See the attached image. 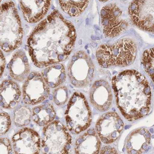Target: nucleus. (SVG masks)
I'll use <instances>...</instances> for the list:
<instances>
[{"label":"nucleus","instance_id":"nucleus-20","mask_svg":"<svg viewBox=\"0 0 154 154\" xmlns=\"http://www.w3.org/2000/svg\"><path fill=\"white\" fill-rule=\"evenodd\" d=\"M56 115L54 107L49 103L35 106L32 111L33 121L41 127L45 126L54 121Z\"/></svg>","mask_w":154,"mask_h":154},{"label":"nucleus","instance_id":"nucleus-3","mask_svg":"<svg viewBox=\"0 0 154 154\" xmlns=\"http://www.w3.org/2000/svg\"><path fill=\"white\" fill-rule=\"evenodd\" d=\"M24 31L18 9L14 2L7 1L0 5V48L10 52L20 47Z\"/></svg>","mask_w":154,"mask_h":154},{"label":"nucleus","instance_id":"nucleus-7","mask_svg":"<svg viewBox=\"0 0 154 154\" xmlns=\"http://www.w3.org/2000/svg\"><path fill=\"white\" fill-rule=\"evenodd\" d=\"M94 66L89 55L84 51H79L70 60L67 74L70 81L75 87L88 86L93 80Z\"/></svg>","mask_w":154,"mask_h":154},{"label":"nucleus","instance_id":"nucleus-14","mask_svg":"<svg viewBox=\"0 0 154 154\" xmlns=\"http://www.w3.org/2000/svg\"><path fill=\"white\" fill-rule=\"evenodd\" d=\"M20 9L28 23H36L46 16L50 8L51 0H19Z\"/></svg>","mask_w":154,"mask_h":154},{"label":"nucleus","instance_id":"nucleus-1","mask_svg":"<svg viewBox=\"0 0 154 154\" xmlns=\"http://www.w3.org/2000/svg\"><path fill=\"white\" fill-rule=\"evenodd\" d=\"M76 39L74 25L57 10L43 19L27 40L28 52L39 68L58 64L68 58Z\"/></svg>","mask_w":154,"mask_h":154},{"label":"nucleus","instance_id":"nucleus-8","mask_svg":"<svg viewBox=\"0 0 154 154\" xmlns=\"http://www.w3.org/2000/svg\"><path fill=\"white\" fill-rule=\"evenodd\" d=\"M100 20L103 32L108 38L119 36L128 26V22L122 18L121 9L115 4H109L102 8Z\"/></svg>","mask_w":154,"mask_h":154},{"label":"nucleus","instance_id":"nucleus-16","mask_svg":"<svg viewBox=\"0 0 154 154\" xmlns=\"http://www.w3.org/2000/svg\"><path fill=\"white\" fill-rule=\"evenodd\" d=\"M8 67L11 77L16 81H24L30 74V66L27 55L20 49L12 55Z\"/></svg>","mask_w":154,"mask_h":154},{"label":"nucleus","instance_id":"nucleus-21","mask_svg":"<svg viewBox=\"0 0 154 154\" xmlns=\"http://www.w3.org/2000/svg\"><path fill=\"white\" fill-rule=\"evenodd\" d=\"M61 8L71 17L79 16L86 10L90 0H58Z\"/></svg>","mask_w":154,"mask_h":154},{"label":"nucleus","instance_id":"nucleus-23","mask_svg":"<svg viewBox=\"0 0 154 154\" xmlns=\"http://www.w3.org/2000/svg\"><path fill=\"white\" fill-rule=\"evenodd\" d=\"M142 64L144 70L152 80L154 76V48L146 49L143 53Z\"/></svg>","mask_w":154,"mask_h":154},{"label":"nucleus","instance_id":"nucleus-24","mask_svg":"<svg viewBox=\"0 0 154 154\" xmlns=\"http://www.w3.org/2000/svg\"><path fill=\"white\" fill-rule=\"evenodd\" d=\"M68 98V90L66 86H58L53 93V99L54 103L58 106L65 104L67 101Z\"/></svg>","mask_w":154,"mask_h":154},{"label":"nucleus","instance_id":"nucleus-10","mask_svg":"<svg viewBox=\"0 0 154 154\" xmlns=\"http://www.w3.org/2000/svg\"><path fill=\"white\" fill-rule=\"evenodd\" d=\"M132 23L140 29L154 32V0H134L128 7Z\"/></svg>","mask_w":154,"mask_h":154},{"label":"nucleus","instance_id":"nucleus-26","mask_svg":"<svg viewBox=\"0 0 154 154\" xmlns=\"http://www.w3.org/2000/svg\"><path fill=\"white\" fill-rule=\"evenodd\" d=\"M11 142L7 137L0 138V154H12Z\"/></svg>","mask_w":154,"mask_h":154},{"label":"nucleus","instance_id":"nucleus-28","mask_svg":"<svg viewBox=\"0 0 154 154\" xmlns=\"http://www.w3.org/2000/svg\"><path fill=\"white\" fill-rule=\"evenodd\" d=\"M101 154H117L116 151L115 149L113 148H107V147H104L103 149L101 151Z\"/></svg>","mask_w":154,"mask_h":154},{"label":"nucleus","instance_id":"nucleus-13","mask_svg":"<svg viewBox=\"0 0 154 154\" xmlns=\"http://www.w3.org/2000/svg\"><path fill=\"white\" fill-rule=\"evenodd\" d=\"M91 103L100 112L108 111L113 100L112 89L107 82L96 81L92 85L90 93Z\"/></svg>","mask_w":154,"mask_h":154},{"label":"nucleus","instance_id":"nucleus-12","mask_svg":"<svg viewBox=\"0 0 154 154\" xmlns=\"http://www.w3.org/2000/svg\"><path fill=\"white\" fill-rule=\"evenodd\" d=\"M12 144L14 154H39L41 151L39 135L29 128H23L16 133L12 137Z\"/></svg>","mask_w":154,"mask_h":154},{"label":"nucleus","instance_id":"nucleus-6","mask_svg":"<svg viewBox=\"0 0 154 154\" xmlns=\"http://www.w3.org/2000/svg\"><path fill=\"white\" fill-rule=\"evenodd\" d=\"M72 142L69 130L60 121H53L44 127L41 144L43 154H68Z\"/></svg>","mask_w":154,"mask_h":154},{"label":"nucleus","instance_id":"nucleus-29","mask_svg":"<svg viewBox=\"0 0 154 154\" xmlns=\"http://www.w3.org/2000/svg\"><path fill=\"white\" fill-rule=\"evenodd\" d=\"M99 1L100 2H105L108 1L109 0H99Z\"/></svg>","mask_w":154,"mask_h":154},{"label":"nucleus","instance_id":"nucleus-27","mask_svg":"<svg viewBox=\"0 0 154 154\" xmlns=\"http://www.w3.org/2000/svg\"><path fill=\"white\" fill-rule=\"evenodd\" d=\"M6 66V60L2 51L0 50V78L4 73Z\"/></svg>","mask_w":154,"mask_h":154},{"label":"nucleus","instance_id":"nucleus-5","mask_svg":"<svg viewBox=\"0 0 154 154\" xmlns=\"http://www.w3.org/2000/svg\"><path fill=\"white\" fill-rule=\"evenodd\" d=\"M65 115L67 128L72 134H80L90 126L92 111L82 93L73 94L68 101Z\"/></svg>","mask_w":154,"mask_h":154},{"label":"nucleus","instance_id":"nucleus-17","mask_svg":"<svg viewBox=\"0 0 154 154\" xmlns=\"http://www.w3.org/2000/svg\"><path fill=\"white\" fill-rule=\"evenodd\" d=\"M21 93L18 84L6 80L0 85V106L6 109L16 107L21 99Z\"/></svg>","mask_w":154,"mask_h":154},{"label":"nucleus","instance_id":"nucleus-9","mask_svg":"<svg viewBox=\"0 0 154 154\" xmlns=\"http://www.w3.org/2000/svg\"><path fill=\"white\" fill-rule=\"evenodd\" d=\"M23 98L25 104L34 105L47 100L50 94V88L42 75L32 72L23 85Z\"/></svg>","mask_w":154,"mask_h":154},{"label":"nucleus","instance_id":"nucleus-4","mask_svg":"<svg viewBox=\"0 0 154 154\" xmlns=\"http://www.w3.org/2000/svg\"><path fill=\"white\" fill-rule=\"evenodd\" d=\"M137 54V46L130 38H123L113 44L100 45L96 51V59L103 68L131 65Z\"/></svg>","mask_w":154,"mask_h":154},{"label":"nucleus","instance_id":"nucleus-25","mask_svg":"<svg viewBox=\"0 0 154 154\" xmlns=\"http://www.w3.org/2000/svg\"><path fill=\"white\" fill-rule=\"evenodd\" d=\"M10 116L7 113L0 112V136L7 133L11 126Z\"/></svg>","mask_w":154,"mask_h":154},{"label":"nucleus","instance_id":"nucleus-22","mask_svg":"<svg viewBox=\"0 0 154 154\" xmlns=\"http://www.w3.org/2000/svg\"><path fill=\"white\" fill-rule=\"evenodd\" d=\"M32 118V113L29 108L22 106L16 109L14 113V121L19 127L29 125Z\"/></svg>","mask_w":154,"mask_h":154},{"label":"nucleus","instance_id":"nucleus-15","mask_svg":"<svg viewBox=\"0 0 154 154\" xmlns=\"http://www.w3.org/2000/svg\"><path fill=\"white\" fill-rule=\"evenodd\" d=\"M151 137L150 132L146 128H139L132 132L127 139V152L134 154L145 153L149 150Z\"/></svg>","mask_w":154,"mask_h":154},{"label":"nucleus","instance_id":"nucleus-30","mask_svg":"<svg viewBox=\"0 0 154 154\" xmlns=\"http://www.w3.org/2000/svg\"><path fill=\"white\" fill-rule=\"evenodd\" d=\"M2 1V0H0V4H1V3Z\"/></svg>","mask_w":154,"mask_h":154},{"label":"nucleus","instance_id":"nucleus-11","mask_svg":"<svg viewBox=\"0 0 154 154\" xmlns=\"http://www.w3.org/2000/svg\"><path fill=\"white\" fill-rule=\"evenodd\" d=\"M124 123L119 115L114 112L103 114L97 121L95 131L103 143L109 144L115 142L121 135Z\"/></svg>","mask_w":154,"mask_h":154},{"label":"nucleus","instance_id":"nucleus-19","mask_svg":"<svg viewBox=\"0 0 154 154\" xmlns=\"http://www.w3.org/2000/svg\"><path fill=\"white\" fill-rule=\"evenodd\" d=\"M41 75L46 84L52 88L63 84L66 77L65 67L60 63L48 66L42 71Z\"/></svg>","mask_w":154,"mask_h":154},{"label":"nucleus","instance_id":"nucleus-18","mask_svg":"<svg viewBox=\"0 0 154 154\" xmlns=\"http://www.w3.org/2000/svg\"><path fill=\"white\" fill-rule=\"evenodd\" d=\"M101 146L100 140L95 130L90 129L76 140L75 146V154H98Z\"/></svg>","mask_w":154,"mask_h":154},{"label":"nucleus","instance_id":"nucleus-2","mask_svg":"<svg viewBox=\"0 0 154 154\" xmlns=\"http://www.w3.org/2000/svg\"><path fill=\"white\" fill-rule=\"evenodd\" d=\"M116 104L122 116L134 122L149 114L152 90L145 76L135 70H127L112 79Z\"/></svg>","mask_w":154,"mask_h":154}]
</instances>
